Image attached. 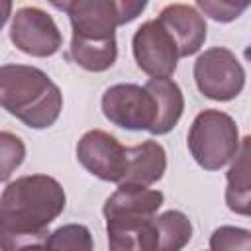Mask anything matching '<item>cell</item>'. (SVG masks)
<instances>
[{
  "mask_svg": "<svg viewBox=\"0 0 251 251\" xmlns=\"http://www.w3.org/2000/svg\"><path fill=\"white\" fill-rule=\"evenodd\" d=\"M73 27L69 59L90 73L108 71L118 59L116 27L133 22L147 6L143 0H65L51 2Z\"/></svg>",
  "mask_w": 251,
  "mask_h": 251,
  "instance_id": "cell-1",
  "label": "cell"
},
{
  "mask_svg": "<svg viewBox=\"0 0 251 251\" xmlns=\"http://www.w3.org/2000/svg\"><path fill=\"white\" fill-rule=\"evenodd\" d=\"M67 204L61 182L49 175H24L8 182L0 196V237L47 239L49 224Z\"/></svg>",
  "mask_w": 251,
  "mask_h": 251,
  "instance_id": "cell-2",
  "label": "cell"
},
{
  "mask_svg": "<svg viewBox=\"0 0 251 251\" xmlns=\"http://www.w3.org/2000/svg\"><path fill=\"white\" fill-rule=\"evenodd\" d=\"M0 102L8 114L31 129L51 127L63 110L59 86L31 65L0 67Z\"/></svg>",
  "mask_w": 251,
  "mask_h": 251,
  "instance_id": "cell-3",
  "label": "cell"
},
{
  "mask_svg": "<svg viewBox=\"0 0 251 251\" xmlns=\"http://www.w3.org/2000/svg\"><path fill=\"white\" fill-rule=\"evenodd\" d=\"M186 145L192 159L206 171H220L239 149L235 120L222 110H202L190 124Z\"/></svg>",
  "mask_w": 251,
  "mask_h": 251,
  "instance_id": "cell-4",
  "label": "cell"
},
{
  "mask_svg": "<svg viewBox=\"0 0 251 251\" xmlns=\"http://www.w3.org/2000/svg\"><path fill=\"white\" fill-rule=\"evenodd\" d=\"M108 251H157V212L135 200L106 202Z\"/></svg>",
  "mask_w": 251,
  "mask_h": 251,
  "instance_id": "cell-5",
  "label": "cell"
},
{
  "mask_svg": "<svg viewBox=\"0 0 251 251\" xmlns=\"http://www.w3.org/2000/svg\"><path fill=\"white\" fill-rule=\"evenodd\" d=\"M194 82L210 100L229 102L245 86V71L239 59L227 47H210L194 61Z\"/></svg>",
  "mask_w": 251,
  "mask_h": 251,
  "instance_id": "cell-6",
  "label": "cell"
},
{
  "mask_svg": "<svg viewBox=\"0 0 251 251\" xmlns=\"http://www.w3.org/2000/svg\"><path fill=\"white\" fill-rule=\"evenodd\" d=\"M102 114L122 129L151 133L157 124V100L145 86L120 82L104 90Z\"/></svg>",
  "mask_w": 251,
  "mask_h": 251,
  "instance_id": "cell-7",
  "label": "cell"
},
{
  "mask_svg": "<svg viewBox=\"0 0 251 251\" xmlns=\"http://www.w3.org/2000/svg\"><path fill=\"white\" fill-rule=\"evenodd\" d=\"M131 51L137 67L151 78H171L180 59L175 37L157 18L143 22L135 29Z\"/></svg>",
  "mask_w": 251,
  "mask_h": 251,
  "instance_id": "cell-8",
  "label": "cell"
},
{
  "mask_svg": "<svg viewBox=\"0 0 251 251\" xmlns=\"http://www.w3.org/2000/svg\"><path fill=\"white\" fill-rule=\"evenodd\" d=\"M10 41L22 53L43 59L63 47V33L51 14L37 6H24L12 16Z\"/></svg>",
  "mask_w": 251,
  "mask_h": 251,
  "instance_id": "cell-9",
  "label": "cell"
},
{
  "mask_svg": "<svg viewBox=\"0 0 251 251\" xmlns=\"http://www.w3.org/2000/svg\"><path fill=\"white\" fill-rule=\"evenodd\" d=\"M78 163L104 182L122 184L127 173V147L104 129L86 131L76 143Z\"/></svg>",
  "mask_w": 251,
  "mask_h": 251,
  "instance_id": "cell-10",
  "label": "cell"
},
{
  "mask_svg": "<svg viewBox=\"0 0 251 251\" xmlns=\"http://www.w3.org/2000/svg\"><path fill=\"white\" fill-rule=\"evenodd\" d=\"M157 20L175 37L180 57H190V55L198 53L206 41V31H208L206 20L196 10V6L169 4L159 12Z\"/></svg>",
  "mask_w": 251,
  "mask_h": 251,
  "instance_id": "cell-11",
  "label": "cell"
},
{
  "mask_svg": "<svg viewBox=\"0 0 251 251\" xmlns=\"http://www.w3.org/2000/svg\"><path fill=\"white\" fill-rule=\"evenodd\" d=\"M226 206L233 214L251 216V135L239 141L226 173Z\"/></svg>",
  "mask_w": 251,
  "mask_h": 251,
  "instance_id": "cell-12",
  "label": "cell"
},
{
  "mask_svg": "<svg viewBox=\"0 0 251 251\" xmlns=\"http://www.w3.org/2000/svg\"><path fill=\"white\" fill-rule=\"evenodd\" d=\"M167 169V153L161 143L145 139L139 145L127 147V173L122 184L151 186L163 178Z\"/></svg>",
  "mask_w": 251,
  "mask_h": 251,
  "instance_id": "cell-13",
  "label": "cell"
},
{
  "mask_svg": "<svg viewBox=\"0 0 251 251\" xmlns=\"http://www.w3.org/2000/svg\"><path fill=\"white\" fill-rule=\"evenodd\" d=\"M143 86L151 90L157 100V124L151 133L165 135L178 124L184 112L182 90L173 78H149Z\"/></svg>",
  "mask_w": 251,
  "mask_h": 251,
  "instance_id": "cell-14",
  "label": "cell"
},
{
  "mask_svg": "<svg viewBox=\"0 0 251 251\" xmlns=\"http://www.w3.org/2000/svg\"><path fill=\"white\" fill-rule=\"evenodd\" d=\"M157 251H182L192 239V224L180 210H167L155 218Z\"/></svg>",
  "mask_w": 251,
  "mask_h": 251,
  "instance_id": "cell-15",
  "label": "cell"
},
{
  "mask_svg": "<svg viewBox=\"0 0 251 251\" xmlns=\"http://www.w3.org/2000/svg\"><path fill=\"white\" fill-rule=\"evenodd\" d=\"M45 251H94V239L86 226L65 224L47 235Z\"/></svg>",
  "mask_w": 251,
  "mask_h": 251,
  "instance_id": "cell-16",
  "label": "cell"
},
{
  "mask_svg": "<svg viewBox=\"0 0 251 251\" xmlns=\"http://www.w3.org/2000/svg\"><path fill=\"white\" fill-rule=\"evenodd\" d=\"M210 251H251V231L237 226H220L210 235Z\"/></svg>",
  "mask_w": 251,
  "mask_h": 251,
  "instance_id": "cell-17",
  "label": "cell"
},
{
  "mask_svg": "<svg viewBox=\"0 0 251 251\" xmlns=\"http://www.w3.org/2000/svg\"><path fill=\"white\" fill-rule=\"evenodd\" d=\"M0 155H2V175H0V178L6 182L10 178V175L24 163L25 145L18 135H14L10 131H2L0 133Z\"/></svg>",
  "mask_w": 251,
  "mask_h": 251,
  "instance_id": "cell-18",
  "label": "cell"
},
{
  "mask_svg": "<svg viewBox=\"0 0 251 251\" xmlns=\"http://www.w3.org/2000/svg\"><path fill=\"white\" fill-rule=\"evenodd\" d=\"M249 6L251 2H229V0H198L196 2V8H200L208 18L222 24L237 20Z\"/></svg>",
  "mask_w": 251,
  "mask_h": 251,
  "instance_id": "cell-19",
  "label": "cell"
},
{
  "mask_svg": "<svg viewBox=\"0 0 251 251\" xmlns=\"http://www.w3.org/2000/svg\"><path fill=\"white\" fill-rule=\"evenodd\" d=\"M2 251H45V239H14L0 237Z\"/></svg>",
  "mask_w": 251,
  "mask_h": 251,
  "instance_id": "cell-20",
  "label": "cell"
}]
</instances>
